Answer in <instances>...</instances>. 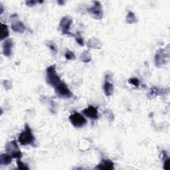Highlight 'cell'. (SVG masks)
Masks as SVG:
<instances>
[{
	"label": "cell",
	"mask_w": 170,
	"mask_h": 170,
	"mask_svg": "<svg viewBox=\"0 0 170 170\" xmlns=\"http://www.w3.org/2000/svg\"><path fill=\"white\" fill-rule=\"evenodd\" d=\"M12 156L9 155V153H3L2 154L1 156H0V163L2 165H5V166H8L9 163H12Z\"/></svg>",
	"instance_id": "cell-14"
},
{
	"label": "cell",
	"mask_w": 170,
	"mask_h": 170,
	"mask_svg": "<svg viewBox=\"0 0 170 170\" xmlns=\"http://www.w3.org/2000/svg\"><path fill=\"white\" fill-rule=\"evenodd\" d=\"M65 57L68 60H72L75 58V55H74V53L71 51H67L65 52Z\"/></svg>",
	"instance_id": "cell-19"
},
{
	"label": "cell",
	"mask_w": 170,
	"mask_h": 170,
	"mask_svg": "<svg viewBox=\"0 0 170 170\" xmlns=\"http://www.w3.org/2000/svg\"><path fill=\"white\" fill-rule=\"evenodd\" d=\"M5 150L8 153L12 156L13 158L18 159L22 157V153L19 150L17 142L15 140L9 142L5 146Z\"/></svg>",
	"instance_id": "cell-3"
},
{
	"label": "cell",
	"mask_w": 170,
	"mask_h": 170,
	"mask_svg": "<svg viewBox=\"0 0 170 170\" xmlns=\"http://www.w3.org/2000/svg\"><path fill=\"white\" fill-rule=\"evenodd\" d=\"M81 59L84 62H88L90 61V57L89 55V52L88 51H84L81 56Z\"/></svg>",
	"instance_id": "cell-17"
},
{
	"label": "cell",
	"mask_w": 170,
	"mask_h": 170,
	"mask_svg": "<svg viewBox=\"0 0 170 170\" xmlns=\"http://www.w3.org/2000/svg\"><path fill=\"white\" fill-rule=\"evenodd\" d=\"M127 22L129 23H133L136 22V19L134 14L132 12H130L127 15Z\"/></svg>",
	"instance_id": "cell-16"
},
{
	"label": "cell",
	"mask_w": 170,
	"mask_h": 170,
	"mask_svg": "<svg viewBox=\"0 0 170 170\" xmlns=\"http://www.w3.org/2000/svg\"><path fill=\"white\" fill-rule=\"evenodd\" d=\"M55 90L56 94L60 98H68L72 96V94L71 92L70 89L68 88L67 85L62 81L55 87Z\"/></svg>",
	"instance_id": "cell-4"
},
{
	"label": "cell",
	"mask_w": 170,
	"mask_h": 170,
	"mask_svg": "<svg viewBox=\"0 0 170 170\" xmlns=\"http://www.w3.org/2000/svg\"><path fill=\"white\" fill-rule=\"evenodd\" d=\"M36 3H37V2H31V1H29V2H27L26 4L28 5L29 6H33V5H34Z\"/></svg>",
	"instance_id": "cell-23"
},
{
	"label": "cell",
	"mask_w": 170,
	"mask_h": 170,
	"mask_svg": "<svg viewBox=\"0 0 170 170\" xmlns=\"http://www.w3.org/2000/svg\"><path fill=\"white\" fill-rule=\"evenodd\" d=\"M18 141L21 145L26 146V145H32L33 144L35 138L32 133L31 128L28 124H25V130L21 133L19 138Z\"/></svg>",
	"instance_id": "cell-1"
},
{
	"label": "cell",
	"mask_w": 170,
	"mask_h": 170,
	"mask_svg": "<svg viewBox=\"0 0 170 170\" xmlns=\"http://www.w3.org/2000/svg\"><path fill=\"white\" fill-rule=\"evenodd\" d=\"M169 60V51L166 52L164 49L159 50L155 57V62L158 67H162Z\"/></svg>",
	"instance_id": "cell-6"
},
{
	"label": "cell",
	"mask_w": 170,
	"mask_h": 170,
	"mask_svg": "<svg viewBox=\"0 0 170 170\" xmlns=\"http://www.w3.org/2000/svg\"><path fill=\"white\" fill-rule=\"evenodd\" d=\"M76 37V40L77 41L78 43L80 45H84V41H83V39L82 37L81 36V35H80L78 33H77V35H75Z\"/></svg>",
	"instance_id": "cell-21"
},
{
	"label": "cell",
	"mask_w": 170,
	"mask_h": 170,
	"mask_svg": "<svg viewBox=\"0 0 170 170\" xmlns=\"http://www.w3.org/2000/svg\"><path fill=\"white\" fill-rule=\"evenodd\" d=\"M9 30L8 25L2 23V33H1V40L4 39L9 36Z\"/></svg>",
	"instance_id": "cell-15"
},
{
	"label": "cell",
	"mask_w": 170,
	"mask_h": 170,
	"mask_svg": "<svg viewBox=\"0 0 170 170\" xmlns=\"http://www.w3.org/2000/svg\"><path fill=\"white\" fill-rule=\"evenodd\" d=\"M104 90L105 94L106 96H111L113 94V92H114L113 84L110 83L107 79L106 80L104 84Z\"/></svg>",
	"instance_id": "cell-12"
},
{
	"label": "cell",
	"mask_w": 170,
	"mask_h": 170,
	"mask_svg": "<svg viewBox=\"0 0 170 170\" xmlns=\"http://www.w3.org/2000/svg\"><path fill=\"white\" fill-rule=\"evenodd\" d=\"M72 24V19L66 16V17L63 18L60 23V27L62 31V34H67V35H72L71 33L70 32V28Z\"/></svg>",
	"instance_id": "cell-8"
},
{
	"label": "cell",
	"mask_w": 170,
	"mask_h": 170,
	"mask_svg": "<svg viewBox=\"0 0 170 170\" xmlns=\"http://www.w3.org/2000/svg\"><path fill=\"white\" fill-rule=\"evenodd\" d=\"M12 28L14 31L18 32V33H23V31L25 29V26L23 24V23H21L19 21H15V22L13 23L12 25Z\"/></svg>",
	"instance_id": "cell-13"
},
{
	"label": "cell",
	"mask_w": 170,
	"mask_h": 170,
	"mask_svg": "<svg viewBox=\"0 0 170 170\" xmlns=\"http://www.w3.org/2000/svg\"><path fill=\"white\" fill-rule=\"evenodd\" d=\"M13 41L12 39H7L3 44V52L4 55L6 57H9L12 55V47H13Z\"/></svg>",
	"instance_id": "cell-10"
},
{
	"label": "cell",
	"mask_w": 170,
	"mask_h": 170,
	"mask_svg": "<svg viewBox=\"0 0 170 170\" xmlns=\"http://www.w3.org/2000/svg\"><path fill=\"white\" fill-rule=\"evenodd\" d=\"M71 124L76 128H81L87 124V120L81 114L75 112L69 116Z\"/></svg>",
	"instance_id": "cell-5"
},
{
	"label": "cell",
	"mask_w": 170,
	"mask_h": 170,
	"mask_svg": "<svg viewBox=\"0 0 170 170\" xmlns=\"http://www.w3.org/2000/svg\"><path fill=\"white\" fill-rule=\"evenodd\" d=\"M129 82L133 84V85H134V86L136 87H138L139 86V84H140V82H139V80L137 79V78H131Z\"/></svg>",
	"instance_id": "cell-22"
},
{
	"label": "cell",
	"mask_w": 170,
	"mask_h": 170,
	"mask_svg": "<svg viewBox=\"0 0 170 170\" xmlns=\"http://www.w3.org/2000/svg\"><path fill=\"white\" fill-rule=\"evenodd\" d=\"M49 47L51 48V49L52 50V51H56V49H55V47L54 46H53L52 45H49Z\"/></svg>",
	"instance_id": "cell-24"
},
{
	"label": "cell",
	"mask_w": 170,
	"mask_h": 170,
	"mask_svg": "<svg viewBox=\"0 0 170 170\" xmlns=\"http://www.w3.org/2000/svg\"><path fill=\"white\" fill-rule=\"evenodd\" d=\"M88 12L90 13V14H91V15L95 19H100L102 18L103 13L102 7H101V5L98 2H94V5L88 9Z\"/></svg>",
	"instance_id": "cell-7"
},
{
	"label": "cell",
	"mask_w": 170,
	"mask_h": 170,
	"mask_svg": "<svg viewBox=\"0 0 170 170\" xmlns=\"http://www.w3.org/2000/svg\"><path fill=\"white\" fill-rule=\"evenodd\" d=\"M46 79L47 82L54 88L61 82L60 77L57 73L55 65H52L47 68Z\"/></svg>",
	"instance_id": "cell-2"
},
{
	"label": "cell",
	"mask_w": 170,
	"mask_h": 170,
	"mask_svg": "<svg viewBox=\"0 0 170 170\" xmlns=\"http://www.w3.org/2000/svg\"><path fill=\"white\" fill-rule=\"evenodd\" d=\"M18 163V168L19 169H29V167L27 166L26 164H25L23 162H21L20 160V159H18L17 161Z\"/></svg>",
	"instance_id": "cell-18"
},
{
	"label": "cell",
	"mask_w": 170,
	"mask_h": 170,
	"mask_svg": "<svg viewBox=\"0 0 170 170\" xmlns=\"http://www.w3.org/2000/svg\"><path fill=\"white\" fill-rule=\"evenodd\" d=\"M163 168L166 170H169L170 168V159L168 157H166V159H165Z\"/></svg>",
	"instance_id": "cell-20"
},
{
	"label": "cell",
	"mask_w": 170,
	"mask_h": 170,
	"mask_svg": "<svg viewBox=\"0 0 170 170\" xmlns=\"http://www.w3.org/2000/svg\"><path fill=\"white\" fill-rule=\"evenodd\" d=\"M98 169H104V170H110L114 169V163L109 160V159H102L101 162L96 168Z\"/></svg>",
	"instance_id": "cell-11"
},
{
	"label": "cell",
	"mask_w": 170,
	"mask_h": 170,
	"mask_svg": "<svg viewBox=\"0 0 170 170\" xmlns=\"http://www.w3.org/2000/svg\"><path fill=\"white\" fill-rule=\"evenodd\" d=\"M83 114L88 118L92 120L97 119L98 116L97 109L92 106H89L87 108L84 109L83 110Z\"/></svg>",
	"instance_id": "cell-9"
}]
</instances>
